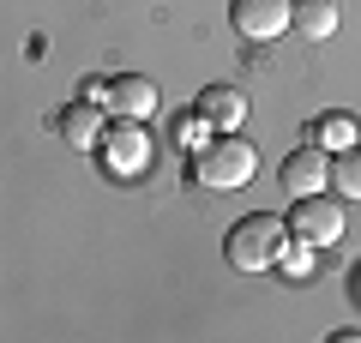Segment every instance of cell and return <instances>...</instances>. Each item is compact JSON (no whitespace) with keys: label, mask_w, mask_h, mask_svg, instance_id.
<instances>
[{"label":"cell","mask_w":361,"mask_h":343,"mask_svg":"<svg viewBox=\"0 0 361 343\" xmlns=\"http://www.w3.org/2000/svg\"><path fill=\"white\" fill-rule=\"evenodd\" d=\"M253 169H259V151H253V145L235 139V133H217V139L199 151L193 181H199V187H211V193H229V187H247Z\"/></svg>","instance_id":"cell-1"},{"label":"cell","mask_w":361,"mask_h":343,"mask_svg":"<svg viewBox=\"0 0 361 343\" xmlns=\"http://www.w3.org/2000/svg\"><path fill=\"white\" fill-rule=\"evenodd\" d=\"M283 241H289V229L271 211H253V217H241V223L229 229V247H223V253H229L235 271H271L277 253H283Z\"/></svg>","instance_id":"cell-2"},{"label":"cell","mask_w":361,"mask_h":343,"mask_svg":"<svg viewBox=\"0 0 361 343\" xmlns=\"http://www.w3.org/2000/svg\"><path fill=\"white\" fill-rule=\"evenodd\" d=\"M343 205L337 199H325V193H313V199H295V211H289V235L295 241H307V247H331V241H343Z\"/></svg>","instance_id":"cell-3"},{"label":"cell","mask_w":361,"mask_h":343,"mask_svg":"<svg viewBox=\"0 0 361 343\" xmlns=\"http://www.w3.org/2000/svg\"><path fill=\"white\" fill-rule=\"evenodd\" d=\"M103 157H109V169H115L121 181H139L145 169H151V157H157L145 121H115V133L103 139Z\"/></svg>","instance_id":"cell-4"},{"label":"cell","mask_w":361,"mask_h":343,"mask_svg":"<svg viewBox=\"0 0 361 343\" xmlns=\"http://www.w3.org/2000/svg\"><path fill=\"white\" fill-rule=\"evenodd\" d=\"M229 25L247 42H277L289 30V0H229Z\"/></svg>","instance_id":"cell-5"},{"label":"cell","mask_w":361,"mask_h":343,"mask_svg":"<svg viewBox=\"0 0 361 343\" xmlns=\"http://www.w3.org/2000/svg\"><path fill=\"white\" fill-rule=\"evenodd\" d=\"M325 181H331V157H325V145H301V151L283 163V193H289V199H313V193H325Z\"/></svg>","instance_id":"cell-6"},{"label":"cell","mask_w":361,"mask_h":343,"mask_svg":"<svg viewBox=\"0 0 361 343\" xmlns=\"http://www.w3.org/2000/svg\"><path fill=\"white\" fill-rule=\"evenodd\" d=\"M193 114L205 121L211 133H241V121H247V97L235 85H205L199 90V102H193Z\"/></svg>","instance_id":"cell-7"},{"label":"cell","mask_w":361,"mask_h":343,"mask_svg":"<svg viewBox=\"0 0 361 343\" xmlns=\"http://www.w3.org/2000/svg\"><path fill=\"white\" fill-rule=\"evenodd\" d=\"M109 114H115V121H151L157 114V85L151 78H115V85H109Z\"/></svg>","instance_id":"cell-8"},{"label":"cell","mask_w":361,"mask_h":343,"mask_svg":"<svg viewBox=\"0 0 361 343\" xmlns=\"http://www.w3.org/2000/svg\"><path fill=\"white\" fill-rule=\"evenodd\" d=\"M61 139L73 145V151H90V145L103 139V109H97V102H85V97H78L73 109L61 114Z\"/></svg>","instance_id":"cell-9"},{"label":"cell","mask_w":361,"mask_h":343,"mask_svg":"<svg viewBox=\"0 0 361 343\" xmlns=\"http://www.w3.org/2000/svg\"><path fill=\"white\" fill-rule=\"evenodd\" d=\"M289 30L325 42V37L337 30V6H331V0H289Z\"/></svg>","instance_id":"cell-10"},{"label":"cell","mask_w":361,"mask_h":343,"mask_svg":"<svg viewBox=\"0 0 361 343\" xmlns=\"http://www.w3.org/2000/svg\"><path fill=\"white\" fill-rule=\"evenodd\" d=\"M331 181L343 199H361V145H343V151H331Z\"/></svg>","instance_id":"cell-11"},{"label":"cell","mask_w":361,"mask_h":343,"mask_svg":"<svg viewBox=\"0 0 361 343\" xmlns=\"http://www.w3.org/2000/svg\"><path fill=\"white\" fill-rule=\"evenodd\" d=\"M313 145H325V151L355 145V121H349V114H325V121H319V139H313Z\"/></svg>","instance_id":"cell-12"},{"label":"cell","mask_w":361,"mask_h":343,"mask_svg":"<svg viewBox=\"0 0 361 343\" xmlns=\"http://www.w3.org/2000/svg\"><path fill=\"white\" fill-rule=\"evenodd\" d=\"M277 265H283L289 277H307V271H313V247H307V241H283V253H277Z\"/></svg>","instance_id":"cell-13"},{"label":"cell","mask_w":361,"mask_h":343,"mask_svg":"<svg viewBox=\"0 0 361 343\" xmlns=\"http://www.w3.org/2000/svg\"><path fill=\"white\" fill-rule=\"evenodd\" d=\"M349 289H355V301H361V265H355V277H349Z\"/></svg>","instance_id":"cell-14"}]
</instances>
